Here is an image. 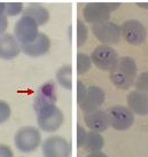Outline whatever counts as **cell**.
<instances>
[{
    "mask_svg": "<svg viewBox=\"0 0 148 157\" xmlns=\"http://www.w3.org/2000/svg\"><path fill=\"white\" fill-rule=\"evenodd\" d=\"M110 82L121 90L130 88L137 79V66L132 57L124 56L118 59L117 64L110 71Z\"/></svg>",
    "mask_w": 148,
    "mask_h": 157,
    "instance_id": "cell-1",
    "label": "cell"
},
{
    "mask_svg": "<svg viewBox=\"0 0 148 157\" xmlns=\"http://www.w3.org/2000/svg\"><path fill=\"white\" fill-rule=\"evenodd\" d=\"M118 6H121L119 2H88L83 8L84 18L92 25L108 22L110 13Z\"/></svg>",
    "mask_w": 148,
    "mask_h": 157,
    "instance_id": "cell-2",
    "label": "cell"
},
{
    "mask_svg": "<svg viewBox=\"0 0 148 157\" xmlns=\"http://www.w3.org/2000/svg\"><path fill=\"white\" fill-rule=\"evenodd\" d=\"M36 113L38 126L45 132H55L63 123V113L55 105L43 107L36 110Z\"/></svg>",
    "mask_w": 148,
    "mask_h": 157,
    "instance_id": "cell-3",
    "label": "cell"
},
{
    "mask_svg": "<svg viewBox=\"0 0 148 157\" xmlns=\"http://www.w3.org/2000/svg\"><path fill=\"white\" fill-rule=\"evenodd\" d=\"M41 141L38 128L25 126L20 128L15 134V146L22 153H31L38 148Z\"/></svg>",
    "mask_w": 148,
    "mask_h": 157,
    "instance_id": "cell-4",
    "label": "cell"
},
{
    "mask_svg": "<svg viewBox=\"0 0 148 157\" xmlns=\"http://www.w3.org/2000/svg\"><path fill=\"white\" fill-rule=\"evenodd\" d=\"M38 24L33 18L23 15L15 24V38L21 45L32 43L38 37Z\"/></svg>",
    "mask_w": 148,
    "mask_h": 157,
    "instance_id": "cell-5",
    "label": "cell"
},
{
    "mask_svg": "<svg viewBox=\"0 0 148 157\" xmlns=\"http://www.w3.org/2000/svg\"><path fill=\"white\" fill-rule=\"evenodd\" d=\"M91 60L99 69L111 71L117 64L118 56L114 48L108 45H100L93 51Z\"/></svg>",
    "mask_w": 148,
    "mask_h": 157,
    "instance_id": "cell-6",
    "label": "cell"
},
{
    "mask_svg": "<svg viewBox=\"0 0 148 157\" xmlns=\"http://www.w3.org/2000/svg\"><path fill=\"white\" fill-rule=\"evenodd\" d=\"M110 121V126L117 131H124L132 126L134 122L133 113L129 108L123 105H115L107 110Z\"/></svg>",
    "mask_w": 148,
    "mask_h": 157,
    "instance_id": "cell-7",
    "label": "cell"
},
{
    "mask_svg": "<svg viewBox=\"0 0 148 157\" xmlns=\"http://www.w3.org/2000/svg\"><path fill=\"white\" fill-rule=\"evenodd\" d=\"M95 38L105 44H117L121 39V28L114 22H103L92 25Z\"/></svg>",
    "mask_w": 148,
    "mask_h": 157,
    "instance_id": "cell-8",
    "label": "cell"
},
{
    "mask_svg": "<svg viewBox=\"0 0 148 157\" xmlns=\"http://www.w3.org/2000/svg\"><path fill=\"white\" fill-rule=\"evenodd\" d=\"M43 154L46 157H68L71 155V146L62 136H51L44 141Z\"/></svg>",
    "mask_w": 148,
    "mask_h": 157,
    "instance_id": "cell-9",
    "label": "cell"
},
{
    "mask_svg": "<svg viewBox=\"0 0 148 157\" xmlns=\"http://www.w3.org/2000/svg\"><path fill=\"white\" fill-rule=\"evenodd\" d=\"M123 38L131 45H141L147 37L145 26L137 20H127L121 28Z\"/></svg>",
    "mask_w": 148,
    "mask_h": 157,
    "instance_id": "cell-10",
    "label": "cell"
},
{
    "mask_svg": "<svg viewBox=\"0 0 148 157\" xmlns=\"http://www.w3.org/2000/svg\"><path fill=\"white\" fill-rule=\"evenodd\" d=\"M55 103H56V87L54 83L47 82L43 84L36 92L35 100H33L35 111L43 107L53 105Z\"/></svg>",
    "mask_w": 148,
    "mask_h": 157,
    "instance_id": "cell-11",
    "label": "cell"
},
{
    "mask_svg": "<svg viewBox=\"0 0 148 157\" xmlns=\"http://www.w3.org/2000/svg\"><path fill=\"white\" fill-rule=\"evenodd\" d=\"M105 102V92L99 86H90L86 90V95L84 100L79 103L80 109L84 113H92L94 110H98L99 107L102 105Z\"/></svg>",
    "mask_w": 148,
    "mask_h": 157,
    "instance_id": "cell-12",
    "label": "cell"
},
{
    "mask_svg": "<svg viewBox=\"0 0 148 157\" xmlns=\"http://www.w3.org/2000/svg\"><path fill=\"white\" fill-rule=\"evenodd\" d=\"M49 47H51L49 38L46 35L41 33V32H39L38 37L32 43L21 45L22 51L25 53L26 55L32 57L41 56L44 54H46L49 51Z\"/></svg>",
    "mask_w": 148,
    "mask_h": 157,
    "instance_id": "cell-13",
    "label": "cell"
},
{
    "mask_svg": "<svg viewBox=\"0 0 148 157\" xmlns=\"http://www.w3.org/2000/svg\"><path fill=\"white\" fill-rule=\"evenodd\" d=\"M85 124L92 131L103 132L110 126V121L107 111L94 110L92 113H87L84 117Z\"/></svg>",
    "mask_w": 148,
    "mask_h": 157,
    "instance_id": "cell-14",
    "label": "cell"
},
{
    "mask_svg": "<svg viewBox=\"0 0 148 157\" xmlns=\"http://www.w3.org/2000/svg\"><path fill=\"white\" fill-rule=\"evenodd\" d=\"M127 105L133 113L139 116L148 115V94L141 91H132L127 95Z\"/></svg>",
    "mask_w": 148,
    "mask_h": 157,
    "instance_id": "cell-15",
    "label": "cell"
},
{
    "mask_svg": "<svg viewBox=\"0 0 148 157\" xmlns=\"http://www.w3.org/2000/svg\"><path fill=\"white\" fill-rule=\"evenodd\" d=\"M21 52V46L16 38L12 35L0 36V57L4 60H12Z\"/></svg>",
    "mask_w": 148,
    "mask_h": 157,
    "instance_id": "cell-16",
    "label": "cell"
},
{
    "mask_svg": "<svg viewBox=\"0 0 148 157\" xmlns=\"http://www.w3.org/2000/svg\"><path fill=\"white\" fill-rule=\"evenodd\" d=\"M23 15L33 18L38 25H44L49 18V13L45 7L39 4H31L24 9Z\"/></svg>",
    "mask_w": 148,
    "mask_h": 157,
    "instance_id": "cell-17",
    "label": "cell"
},
{
    "mask_svg": "<svg viewBox=\"0 0 148 157\" xmlns=\"http://www.w3.org/2000/svg\"><path fill=\"white\" fill-rule=\"evenodd\" d=\"M103 144H105V141L102 135L99 134V132L91 130L90 133H87L84 148L90 153H99L103 147Z\"/></svg>",
    "mask_w": 148,
    "mask_h": 157,
    "instance_id": "cell-18",
    "label": "cell"
},
{
    "mask_svg": "<svg viewBox=\"0 0 148 157\" xmlns=\"http://www.w3.org/2000/svg\"><path fill=\"white\" fill-rule=\"evenodd\" d=\"M71 69H72L71 66H64L56 72L57 83L60 84L62 87L67 88V90L72 88V80H71L72 71H71Z\"/></svg>",
    "mask_w": 148,
    "mask_h": 157,
    "instance_id": "cell-19",
    "label": "cell"
},
{
    "mask_svg": "<svg viewBox=\"0 0 148 157\" xmlns=\"http://www.w3.org/2000/svg\"><path fill=\"white\" fill-rule=\"evenodd\" d=\"M92 60L88 57V55L84 53H78L77 55V72L78 75L85 74L87 70L91 68Z\"/></svg>",
    "mask_w": 148,
    "mask_h": 157,
    "instance_id": "cell-20",
    "label": "cell"
},
{
    "mask_svg": "<svg viewBox=\"0 0 148 157\" xmlns=\"http://www.w3.org/2000/svg\"><path fill=\"white\" fill-rule=\"evenodd\" d=\"M77 32H78V35H77V46L80 47L85 44V41L87 39V33H88L86 25L80 20L77 21Z\"/></svg>",
    "mask_w": 148,
    "mask_h": 157,
    "instance_id": "cell-21",
    "label": "cell"
},
{
    "mask_svg": "<svg viewBox=\"0 0 148 157\" xmlns=\"http://www.w3.org/2000/svg\"><path fill=\"white\" fill-rule=\"evenodd\" d=\"M23 4L22 2H5V13L9 16H15L22 12Z\"/></svg>",
    "mask_w": 148,
    "mask_h": 157,
    "instance_id": "cell-22",
    "label": "cell"
},
{
    "mask_svg": "<svg viewBox=\"0 0 148 157\" xmlns=\"http://www.w3.org/2000/svg\"><path fill=\"white\" fill-rule=\"evenodd\" d=\"M135 88L138 91L145 92L148 94V71L139 75V77L137 78V82H135Z\"/></svg>",
    "mask_w": 148,
    "mask_h": 157,
    "instance_id": "cell-23",
    "label": "cell"
},
{
    "mask_svg": "<svg viewBox=\"0 0 148 157\" xmlns=\"http://www.w3.org/2000/svg\"><path fill=\"white\" fill-rule=\"evenodd\" d=\"M10 117V107L7 102L0 100V124L5 123Z\"/></svg>",
    "mask_w": 148,
    "mask_h": 157,
    "instance_id": "cell-24",
    "label": "cell"
},
{
    "mask_svg": "<svg viewBox=\"0 0 148 157\" xmlns=\"http://www.w3.org/2000/svg\"><path fill=\"white\" fill-rule=\"evenodd\" d=\"M7 15L5 13V2H0V36H2L5 30L7 29Z\"/></svg>",
    "mask_w": 148,
    "mask_h": 157,
    "instance_id": "cell-25",
    "label": "cell"
},
{
    "mask_svg": "<svg viewBox=\"0 0 148 157\" xmlns=\"http://www.w3.org/2000/svg\"><path fill=\"white\" fill-rule=\"evenodd\" d=\"M86 136H87V133L84 130V127L83 126L77 127V147H79V148L84 147L85 141H86Z\"/></svg>",
    "mask_w": 148,
    "mask_h": 157,
    "instance_id": "cell-26",
    "label": "cell"
},
{
    "mask_svg": "<svg viewBox=\"0 0 148 157\" xmlns=\"http://www.w3.org/2000/svg\"><path fill=\"white\" fill-rule=\"evenodd\" d=\"M86 90L87 88L85 87V85L79 80L77 83V102H78V105L84 100V98L86 95Z\"/></svg>",
    "mask_w": 148,
    "mask_h": 157,
    "instance_id": "cell-27",
    "label": "cell"
},
{
    "mask_svg": "<svg viewBox=\"0 0 148 157\" xmlns=\"http://www.w3.org/2000/svg\"><path fill=\"white\" fill-rule=\"evenodd\" d=\"M13 156V151L10 150L9 147L1 144L0 146V157H12Z\"/></svg>",
    "mask_w": 148,
    "mask_h": 157,
    "instance_id": "cell-28",
    "label": "cell"
},
{
    "mask_svg": "<svg viewBox=\"0 0 148 157\" xmlns=\"http://www.w3.org/2000/svg\"><path fill=\"white\" fill-rule=\"evenodd\" d=\"M137 5L139 6L140 8H146V9H148V2H137Z\"/></svg>",
    "mask_w": 148,
    "mask_h": 157,
    "instance_id": "cell-29",
    "label": "cell"
}]
</instances>
